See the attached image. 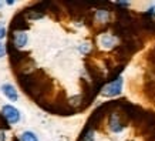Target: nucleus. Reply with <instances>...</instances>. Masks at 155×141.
<instances>
[{"instance_id":"nucleus-1","label":"nucleus","mask_w":155,"mask_h":141,"mask_svg":"<svg viewBox=\"0 0 155 141\" xmlns=\"http://www.w3.org/2000/svg\"><path fill=\"white\" fill-rule=\"evenodd\" d=\"M128 123H130V118L120 110V113H118V111H114V113L110 116L108 126H110V128H111V131L120 133L125 128V126H127Z\"/></svg>"},{"instance_id":"nucleus-2","label":"nucleus","mask_w":155,"mask_h":141,"mask_svg":"<svg viewBox=\"0 0 155 141\" xmlns=\"http://www.w3.org/2000/svg\"><path fill=\"white\" fill-rule=\"evenodd\" d=\"M121 89H122V79L118 77L115 81H111L107 86H104L101 93L105 97H114V96H118V94L121 93Z\"/></svg>"},{"instance_id":"nucleus-3","label":"nucleus","mask_w":155,"mask_h":141,"mask_svg":"<svg viewBox=\"0 0 155 141\" xmlns=\"http://www.w3.org/2000/svg\"><path fill=\"white\" fill-rule=\"evenodd\" d=\"M28 29V23H27V17L23 12H20L14 16L13 22H12V30L13 32H26Z\"/></svg>"},{"instance_id":"nucleus-4","label":"nucleus","mask_w":155,"mask_h":141,"mask_svg":"<svg viewBox=\"0 0 155 141\" xmlns=\"http://www.w3.org/2000/svg\"><path fill=\"white\" fill-rule=\"evenodd\" d=\"M131 53L128 52V49L124 44H120L114 49V57H115V60L120 63V66H124L125 63H127L130 59H131Z\"/></svg>"},{"instance_id":"nucleus-5","label":"nucleus","mask_w":155,"mask_h":141,"mask_svg":"<svg viewBox=\"0 0 155 141\" xmlns=\"http://www.w3.org/2000/svg\"><path fill=\"white\" fill-rule=\"evenodd\" d=\"M2 113L5 116V118L9 121V124H16L20 120V113L17 108H14L13 106H5Z\"/></svg>"},{"instance_id":"nucleus-6","label":"nucleus","mask_w":155,"mask_h":141,"mask_svg":"<svg viewBox=\"0 0 155 141\" xmlns=\"http://www.w3.org/2000/svg\"><path fill=\"white\" fill-rule=\"evenodd\" d=\"M12 40H13V44L17 49H21L27 43V34L24 32H14V36L12 37Z\"/></svg>"},{"instance_id":"nucleus-7","label":"nucleus","mask_w":155,"mask_h":141,"mask_svg":"<svg viewBox=\"0 0 155 141\" xmlns=\"http://www.w3.org/2000/svg\"><path fill=\"white\" fill-rule=\"evenodd\" d=\"M2 91H3V94H5L9 100H12V101H16V100L19 99V94H17L16 89H14L12 84H3L2 86Z\"/></svg>"},{"instance_id":"nucleus-8","label":"nucleus","mask_w":155,"mask_h":141,"mask_svg":"<svg viewBox=\"0 0 155 141\" xmlns=\"http://www.w3.org/2000/svg\"><path fill=\"white\" fill-rule=\"evenodd\" d=\"M144 91H145V96L148 99H155V80L147 79Z\"/></svg>"},{"instance_id":"nucleus-9","label":"nucleus","mask_w":155,"mask_h":141,"mask_svg":"<svg viewBox=\"0 0 155 141\" xmlns=\"http://www.w3.org/2000/svg\"><path fill=\"white\" fill-rule=\"evenodd\" d=\"M100 43H101V46L104 49H111V47L115 46V39L113 36H110V34H104L103 37L100 39Z\"/></svg>"},{"instance_id":"nucleus-10","label":"nucleus","mask_w":155,"mask_h":141,"mask_svg":"<svg viewBox=\"0 0 155 141\" xmlns=\"http://www.w3.org/2000/svg\"><path fill=\"white\" fill-rule=\"evenodd\" d=\"M80 141H94V130L85 127L83 130V133H81Z\"/></svg>"},{"instance_id":"nucleus-11","label":"nucleus","mask_w":155,"mask_h":141,"mask_svg":"<svg viewBox=\"0 0 155 141\" xmlns=\"http://www.w3.org/2000/svg\"><path fill=\"white\" fill-rule=\"evenodd\" d=\"M68 104H70V107L75 108H80L81 110V106H83V96H74V97H71L68 100Z\"/></svg>"},{"instance_id":"nucleus-12","label":"nucleus","mask_w":155,"mask_h":141,"mask_svg":"<svg viewBox=\"0 0 155 141\" xmlns=\"http://www.w3.org/2000/svg\"><path fill=\"white\" fill-rule=\"evenodd\" d=\"M95 19H97V22H100V23H105L108 20V10H104V9L97 10Z\"/></svg>"},{"instance_id":"nucleus-13","label":"nucleus","mask_w":155,"mask_h":141,"mask_svg":"<svg viewBox=\"0 0 155 141\" xmlns=\"http://www.w3.org/2000/svg\"><path fill=\"white\" fill-rule=\"evenodd\" d=\"M21 141H38L37 137H36V134L31 131H24L23 134H21Z\"/></svg>"},{"instance_id":"nucleus-14","label":"nucleus","mask_w":155,"mask_h":141,"mask_svg":"<svg viewBox=\"0 0 155 141\" xmlns=\"http://www.w3.org/2000/svg\"><path fill=\"white\" fill-rule=\"evenodd\" d=\"M148 61L155 66V50H151V52L148 53Z\"/></svg>"},{"instance_id":"nucleus-15","label":"nucleus","mask_w":155,"mask_h":141,"mask_svg":"<svg viewBox=\"0 0 155 141\" xmlns=\"http://www.w3.org/2000/svg\"><path fill=\"white\" fill-rule=\"evenodd\" d=\"M5 54H6V47H5V44L0 43V57H3Z\"/></svg>"},{"instance_id":"nucleus-16","label":"nucleus","mask_w":155,"mask_h":141,"mask_svg":"<svg viewBox=\"0 0 155 141\" xmlns=\"http://www.w3.org/2000/svg\"><path fill=\"white\" fill-rule=\"evenodd\" d=\"M5 36H6V30L2 27V26H0V39H3Z\"/></svg>"},{"instance_id":"nucleus-17","label":"nucleus","mask_w":155,"mask_h":141,"mask_svg":"<svg viewBox=\"0 0 155 141\" xmlns=\"http://www.w3.org/2000/svg\"><path fill=\"white\" fill-rule=\"evenodd\" d=\"M148 137H150V140H148V141H155V130H154L152 133H151V134H150Z\"/></svg>"},{"instance_id":"nucleus-18","label":"nucleus","mask_w":155,"mask_h":141,"mask_svg":"<svg viewBox=\"0 0 155 141\" xmlns=\"http://www.w3.org/2000/svg\"><path fill=\"white\" fill-rule=\"evenodd\" d=\"M0 141H6V136H5V133L0 130Z\"/></svg>"},{"instance_id":"nucleus-19","label":"nucleus","mask_w":155,"mask_h":141,"mask_svg":"<svg viewBox=\"0 0 155 141\" xmlns=\"http://www.w3.org/2000/svg\"><path fill=\"white\" fill-rule=\"evenodd\" d=\"M13 141H19V138H13Z\"/></svg>"},{"instance_id":"nucleus-20","label":"nucleus","mask_w":155,"mask_h":141,"mask_svg":"<svg viewBox=\"0 0 155 141\" xmlns=\"http://www.w3.org/2000/svg\"><path fill=\"white\" fill-rule=\"evenodd\" d=\"M0 9H2V2H0Z\"/></svg>"},{"instance_id":"nucleus-21","label":"nucleus","mask_w":155,"mask_h":141,"mask_svg":"<svg viewBox=\"0 0 155 141\" xmlns=\"http://www.w3.org/2000/svg\"><path fill=\"white\" fill-rule=\"evenodd\" d=\"M154 50H155V49H154Z\"/></svg>"}]
</instances>
